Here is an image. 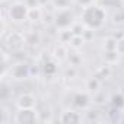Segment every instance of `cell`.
<instances>
[{"mask_svg":"<svg viewBox=\"0 0 124 124\" xmlns=\"http://www.w3.org/2000/svg\"><path fill=\"white\" fill-rule=\"evenodd\" d=\"M80 21L88 29H99L107 22V12L99 5H88L80 13Z\"/></svg>","mask_w":124,"mask_h":124,"instance_id":"obj_1","label":"cell"},{"mask_svg":"<svg viewBox=\"0 0 124 124\" xmlns=\"http://www.w3.org/2000/svg\"><path fill=\"white\" fill-rule=\"evenodd\" d=\"M38 114L35 108H18V112L15 114V123L18 124H34L37 123L39 118H38Z\"/></svg>","mask_w":124,"mask_h":124,"instance_id":"obj_2","label":"cell"},{"mask_svg":"<svg viewBox=\"0 0 124 124\" xmlns=\"http://www.w3.org/2000/svg\"><path fill=\"white\" fill-rule=\"evenodd\" d=\"M28 15H29L28 6L23 5V3H21V2L13 3L9 8V18L13 22H23V21L28 19Z\"/></svg>","mask_w":124,"mask_h":124,"instance_id":"obj_3","label":"cell"},{"mask_svg":"<svg viewBox=\"0 0 124 124\" xmlns=\"http://www.w3.org/2000/svg\"><path fill=\"white\" fill-rule=\"evenodd\" d=\"M37 99L32 93H22L16 99V107L18 108H35Z\"/></svg>","mask_w":124,"mask_h":124,"instance_id":"obj_4","label":"cell"},{"mask_svg":"<svg viewBox=\"0 0 124 124\" xmlns=\"http://www.w3.org/2000/svg\"><path fill=\"white\" fill-rule=\"evenodd\" d=\"M80 120L82 118H80L79 112H76V111H66L60 117V121H63V123H79Z\"/></svg>","mask_w":124,"mask_h":124,"instance_id":"obj_5","label":"cell"}]
</instances>
